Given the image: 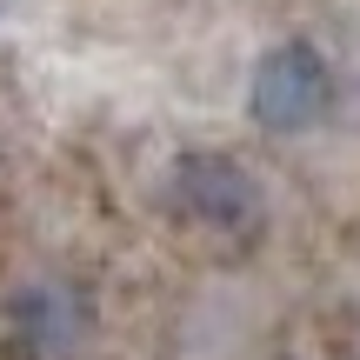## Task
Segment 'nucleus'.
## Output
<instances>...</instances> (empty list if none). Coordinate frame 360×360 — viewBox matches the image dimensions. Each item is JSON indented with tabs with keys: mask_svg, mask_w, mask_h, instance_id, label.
Listing matches in <instances>:
<instances>
[{
	"mask_svg": "<svg viewBox=\"0 0 360 360\" xmlns=\"http://www.w3.org/2000/svg\"><path fill=\"white\" fill-rule=\"evenodd\" d=\"M327 101H334V74H327V60L307 47V40H281V47L260 53L254 87H247L254 127H267V134H307L314 120L327 114Z\"/></svg>",
	"mask_w": 360,
	"mask_h": 360,
	"instance_id": "nucleus-1",
	"label": "nucleus"
},
{
	"mask_svg": "<svg viewBox=\"0 0 360 360\" xmlns=\"http://www.w3.org/2000/svg\"><path fill=\"white\" fill-rule=\"evenodd\" d=\"M174 200L187 207L200 227L233 233V227H247V220L260 214V180L247 174L240 160H227V154H187L174 167Z\"/></svg>",
	"mask_w": 360,
	"mask_h": 360,
	"instance_id": "nucleus-2",
	"label": "nucleus"
}]
</instances>
